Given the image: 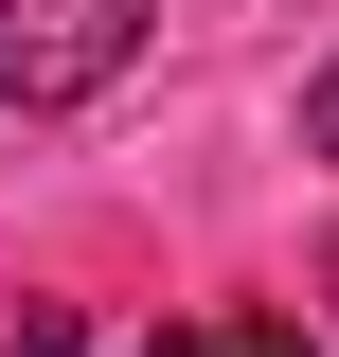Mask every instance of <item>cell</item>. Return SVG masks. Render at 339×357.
<instances>
[{
	"label": "cell",
	"instance_id": "cell-3",
	"mask_svg": "<svg viewBox=\"0 0 339 357\" xmlns=\"http://www.w3.org/2000/svg\"><path fill=\"white\" fill-rule=\"evenodd\" d=\"M214 357H322L303 321H214Z\"/></svg>",
	"mask_w": 339,
	"mask_h": 357
},
{
	"label": "cell",
	"instance_id": "cell-2",
	"mask_svg": "<svg viewBox=\"0 0 339 357\" xmlns=\"http://www.w3.org/2000/svg\"><path fill=\"white\" fill-rule=\"evenodd\" d=\"M0 357H72V304H18V321H0Z\"/></svg>",
	"mask_w": 339,
	"mask_h": 357
},
{
	"label": "cell",
	"instance_id": "cell-5",
	"mask_svg": "<svg viewBox=\"0 0 339 357\" xmlns=\"http://www.w3.org/2000/svg\"><path fill=\"white\" fill-rule=\"evenodd\" d=\"M143 357H214V340H197V321H161V340H143Z\"/></svg>",
	"mask_w": 339,
	"mask_h": 357
},
{
	"label": "cell",
	"instance_id": "cell-1",
	"mask_svg": "<svg viewBox=\"0 0 339 357\" xmlns=\"http://www.w3.org/2000/svg\"><path fill=\"white\" fill-rule=\"evenodd\" d=\"M143 72V0H0V107L54 126V107H107Z\"/></svg>",
	"mask_w": 339,
	"mask_h": 357
},
{
	"label": "cell",
	"instance_id": "cell-4",
	"mask_svg": "<svg viewBox=\"0 0 339 357\" xmlns=\"http://www.w3.org/2000/svg\"><path fill=\"white\" fill-rule=\"evenodd\" d=\"M303 143H322V161H339V72H322V89H303Z\"/></svg>",
	"mask_w": 339,
	"mask_h": 357
}]
</instances>
